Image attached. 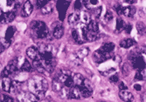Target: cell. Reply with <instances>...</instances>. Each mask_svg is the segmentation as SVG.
Segmentation results:
<instances>
[{
	"label": "cell",
	"mask_w": 146,
	"mask_h": 102,
	"mask_svg": "<svg viewBox=\"0 0 146 102\" xmlns=\"http://www.w3.org/2000/svg\"><path fill=\"white\" fill-rule=\"evenodd\" d=\"M136 44V41L133 39H126L120 42V46L123 48H130Z\"/></svg>",
	"instance_id": "obj_24"
},
{
	"label": "cell",
	"mask_w": 146,
	"mask_h": 102,
	"mask_svg": "<svg viewBox=\"0 0 146 102\" xmlns=\"http://www.w3.org/2000/svg\"><path fill=\"white\" fill-rule=\"evenodd\" d=\"M118 80H119V77H118V74H117V73L112 75L111 77L110 78V81L111 83H113V84H116V83L118 82Z\"/></svg>",
	"instance_id": "obj_41"
},
{
	"label": "cell",
	"mask_w": 146,
	"mask_h": 102,
	"mask_svg": "<svg viewBox=\"0 0 146 102\" xmlns=\"http://www.w3.org/2000/svg\"><path fill=\"white\" fill-rule=\"evenodd\" d=\"M60 92L61 97H63L65 99H70V88L63 86Z\"/></svg>",
	"instance_id": "obj_29"
},
{
	"label": "cell",
	"mask_w": 146,
	"mask_h": 102,
	"mask_svg": "<svg viewBox=\"0 0 146 102\" xmlns=\"http://www.w3.org/2000/svg\"><path fill=\"white\" fill-rule=\"evenodd\" d=\"M98 4V1H89V5H96Z\"/></svg>",
	"instance_id": "obj_49"
},
{
	"label": "cell",
	"mask_w": 146,
	"mask_h": 102,
	"mask_svg": "<svg viewBox=\"0 0 146 102\" xmlns=\"http://www.w3.org/2000/svg\"><path fill=\"white\" fill-rule=\"evenodd\" d=\"M80 21V15L78 13H72L68 16V23L71 25H75Z\"/></svg>",
	"instance_id": "obj_26"
},
{
	"label": "cell",
	"mask_w": 146,
	"mask_h": 102,
	"mask_svg": "<svg viewBox=\"0 0 146 102\" xmlns=\"http://www.w3.org/2000/svg\"><path fill=\"white\" fill-rule=\"evenodd\" d=\"M82 6H83L82 2V1H79V0H77V1L74 2V10H77V11H80V10H82Z\"/></svg>",
	"instance_id": "obj_40"
},
{
	"label": "cell",
	"mask_w": 146,
	"mask_h": 102,
	"mask_svg": "<svg viewBox=\"0 0 146 102\" xmlns=\"http://www.w3.org/2000/svg\"><path fill=\"white\" fill-rule=\"evenodd\" d=\"M0 24H5V18H4V12L0 8Z\"/></svg>",
	"instance_id": "obj_46"
},
{
	"label": "cell",
	"mask_w": 146,
	"mask_h": 102,
	"mask_svg": "<svg viewBox=\"0 0 146 102\" xmlns=\"http://www.w3.org/2000/svg\"><path fill=\"white\" fill-rule=\"evenodd\" d=\"M0 102H14V99L9 95L0 93Z\"/></svg>",
	"instance_id": "obj_35"
},
{
	"label": "cell",
	"mask_w": 146,
	"mask_h": 102,
	"mask_svg": "<svg viewBox=\"0 0 146 102\" xmlns=\"http://www.w3.org/2000/svg\"><path fill=\"white\" fill-rule=\"evenodd\" d=\"M82 98L81 90L79 86H74L70 88V99H81Z\"/></svg>",
	"instance_id": "obj_13"
},
{
	"label": "cell",
	"mask_w": 146,
	"mask_h": 102,
	"mask_svg": "<svg viewBox=\"0 0 146 102\" xmlns=\"http://www.w3.org/2000/svg\"><path fill=\"white\" fill-rule=\"evenodd\" d=\"M1 84H2V90L4 92L11 93V84H12V80H11V78L9 77L3 78Z\"/></svg>",
	"instance_id": "obj_15"
},
{
	"label": "cell",
	"mask_w": 146,
	"mask_h": 102,
	"mask_svg": "<svg viewBox=\"0 0 146 102\" xmlns=\"http://www.w3.org/2000/svg\"><path fill=\"white\" fill-rule=\"evenodd\" d=\"M145 79V69L137 71L135 76V80H143Z\"/></svg>",
	"instance_id": "obj_33"
},
{
	"label": "cell",
	"mask_w": 146,
	"mask_h": 102,
	"mask_svg": "<svg viewBox=\"0 0 146 102\" xmlns=\"http://www.w3.org/2000/svg\"><path fill=\"white\" fill-rule=\"evenodd\" d=\"M113 13L111 11H108L107 12H106V14L104 16V19L106 22H110L112 19H113Z\"/></svg>",
	"instance_id": "obj_37"
},
{
	"label": "cell",
	"mask_w": 146,
	"mask_h": 102,
	"mask_svg": "<svg viewBox=\"0 0 146 102\" xmlns=\"http://www.w3.org/2000/svg\"><path fill=\"white\" fill-rule=\"evenodd\" d=\"M137 30L140 35H144L145 34V25L143 23H138L137 24Z\"/></svg>",
	"instance_id": "obj_36"
},
{
	"label": "cell",
	"mask_w": 146,
	"mask_h": 102,
	"mask_svg": "<svg viewBox=\"0 0 146 102\" xmlns=\"http://www.w3.org/2000/svg\"><path fill=\"white\" fill-rule=\"evenodd\" d=\"M127 3H129V4H134V3H136V1H126Z\"/></svg>",
	"instance_id": "obj_52"
},
{
	"label": "cell",
	"mask_w": 146,
	"mask_h": 102,
	"mask_svg": "<svg viewBox=\"0 0 146 102\" xmlns=\"http://www.w3.org/2000/svg\"><path fill=\"white\" fill-rule=\"evenodd\" d=\"M31 28L35 32L37 38L38 39H45L49 35V30L46 24L43 21L34 20L31 23Z\"/></svg>",
	"instance_id": "obj_2"
},
{
	"label": "cell",
	"mask_w": 146,
	"mask_h": 102,
	"mask_svg": "<svg viewBox=\"0 0 146 102\" xmlns=\"http://www.w3.org/2000/svg\"><path fill=\"white\" fill-rule=\"evenodd\" d=\"M63 86H64L63 84H61L60 82L57 80H54V82H52V90L55 92H60Z\"/></svg>",
	"instance_id": "obj_32"
},
{
	"label": "cell",
	"mask_w": 146,
	"mask_h": 102,
	"mask_svg": "<svg viewBox=\"0 0 146 102\" xmlns=\"http://www.w3.org/2000/svg\"><path fill=\"white\" fill-rule=\"evenodd\" d=\"M33 69H36L38 72H40V73L46 72V69H45V66L43 65L41 59L33 61Z\"/></svg>",
	"instance_id": "obj_16"
},
{
	"label": "cell",
	"mask_w": 146,
	"mask_h": 102,
	"mask_svg": "<svg viewBox=\"0 0 146 102\" xmlns=\"http://www.w3.org/2000/svg\"><path fill=\"white\" fill-rule=\"evenodd\" d=\"M114 49H115V45L111 42H107V43H104L99 50H101L102 52L106 53H110Z\"/></svg>",
	"instance_id": "obj_18"
},
{
	"label": "cell",
	"mask_w": 146,
	"mask_h": 102,
	"mask_svg": "<svg viewBox=\"0 0 146 102\" xmlns=\"http://www.w3.org/2000/svg\"><path fill=\"white\" fill-rule=\"evenodd\" d=\"M15 32H16V28L14 26H9L6 30V32H5V39L11 44V41L13 39V37H14Z\"/></svg>",
	"instance_id": "obj_17"
},
{
	"label": "cell",
	"mask_w": 146,
	"mask_h": 102,
	"mask_svg": "<svg viewBox=\"0 0 146 102\" xmlns=\"http://www.w3.org/2000/svg\"><path fill=\"white\" fill-rule=\"evenodd\" d=\"M48 2L47 1H41V0H38V1H36V5H37V7L39 9V8H43L46 4H47Z\"/></svg>",
	"instance_id": "obj_42"
},
{
	"label": "cell",
	"mask_w": 146,
	"mask_h": 102,
	"mask_svg": "<svg viewBox=\"0 0 146 102\" xmlns=\"http://www.w3.org/2000/svg\"><path fill=\"white\" fill-rule=\"evenodd\" d=\"M80 19H82L84 24H88L91 21V16L88 12H83L82 15H80Z\"/></svg>",
	"instance_id": "obj_28"
},
{
	"label": "cell",
	"mask_w": 146,
	"mask_h": 102,
	"mask_svg": "<svg viewBox=\"0 0 146 102\" xmlns=\"http://www.w3.org/2000/svg\"><path fill=\"white\" fill-rule=\"evenodd\" d=\"M2 71H3V66H2V65H1V64H0V76H1Z\"/></svg>",
	"instance_id": "obj_51"
},
{
	"label": "cell",
	"mask_w": 146,
	"mask_h": 102,
	"mask_svg": "<svg viewBox=\"0 0 146 102\" xmlns=\"http://www.w3.org/2000/svg\"><path fill=\"white\" fill-rule=\"evenodd\" d=\"M88 30L90 31V32H99V25H98V23L96 21H93L91 20L90 23L88 24L87 26Z\"/></svg>",
	"instance_id": "obj_25"
},
{
	"label": "cell",
	"mask_w": 146,
	"mask_h": 102,
	"mask_svg": "<svg viewBox=\"0 0 146 102\" xmlns=\"http://www.w3.org/2000/svg\"><path fill=\"white\" fill-rule=\"evenodd\" d=\"M33 11V4L30 1H26L24 4L23 7H22L21 16L23 18H27V17H29L32 14Z\"/></svg>",
	"instance_id": "obj_10"
},
{
	"label": "cell",
	"mask_w": 146,
	"mask_h": 102,
	"mask_svg": "<svg viewBox=\"0 0 146 102\" xmlns=\"http://www.w3.org/2000/svg\"><path fill=\"white\" fill-rule=\"evenodd\" d=\"M18 100L19 102H38L39 99L31 92L21 91L18 94Z\"/></svg>",
	"instance_id": "obj_4"
},
{
	"label": "cell",
	"mask_w": 146,
	"mask_h": 102,
	"mask_svg": "<svg viewBox=\"0 0 146 102\" xmlns=\"http://www.w3.org/2000/svg\"><path fill=\"white\" fill-rule=\"evenodd\" d=\"M102 13V6H98L97 8H96V10H95V15H96V18H100Z\"/></svg>",
	"instance_id": "obj_38"
},
{
	"label": "cell",
	"mask_w": 146,
	"mask_h": 102,
	"mask_svg": "<svg viewBox=\"0 0 146 102\" xmlns=\"http://www.w3.org/2000/svg\"><path fill=\"white\" fill-rule=\"evenodd\" d=\"M131 65L133 68L137 69V71L145 69V62L141 55L137 56H131Z\"/></svg>",
	"instance_id": "obj_6"
},
{
	"label": "cell",
	"mask_w": 146,
	"mask_h": 102,
	"mask_svg": "<svg viewBox=\"0 0 146 102\" xmlns=\"http://www.w3.org/2000/svg\"><path fill=\"white\" fill-rule=\"evenodd\" d=\"M20 71L25 72H30L33 71V66L27 59H25L23 63V65L20 67Z\"/></svg>",
	"instance_id": "obj_22"
},
{
	"label": "cell",
	"mask_w": 146,
	"mask_h": 102,
	"mask_svg": "<svg viewBox=\"0 0 146 102\" xmlns=\"http://www.w3.org/2000/svg\"><path fill=\"white\" fill-rule=\"evenodd\" d=\"M70 5L69 1H57L56 3V8L59 11V18L60 21H63L66 17V12L68 9V6Z\"/></svg>",
	"instance_id": "obj_5"
},
{
	"label": "cell",
	"mask_w": 146,
	"mask_h": 102,
	"mask_svg": "<svg viewBox=\"0 0 146 102\" xmlns=\"http://www.w3.org/2000/svg\"><path fill=\"white\" fill-rule=\"evenodd\" d=\"M125 27V24L122 18H117L116 19V25H115V28H116V32H121L124 29Z\"/></svg>",
	"instance_id": "obj_30"
},
{
	"label": "cell",
	"mask_w": 146,
	"mask_h": 102,
	"mask_svg": "<svg viewBox=\"0 0 146 102\" xmlns=\"http://www.w3.org/2000/svg\"><path fill=\"white\" fill-rule=\"evenodd\" d=\"M17 71H18V59H14L11 60L5 68H3L1 77H3V78L9 77L10 78V76L14 74Z\"/></svg>",
	"instance_id": "obj_3"
},
{
	"label": "cell",
	"mask_w": 146,
	"mask_h": 102,
	"mask_svg": "<svg viewBox=\"0 0 146 102\" xmlns=\"http://www.w3.org/2000/svg\"><path fill=\"white\" fill-rule=\"evenodd\" d=\"M28 88L39 100L45 97L46 92L48 89V82L43 77H35L32 78L28 82Z\"/></svg>",
	"instance_id": "obj_1"
},
{
	"label": "cell",
	"mask_w": 146,
	"mask_h": 102,
	"mask_svg": "<svg viewBox=\"0 0 146 102\" xmlns=\"http://www.w3.org/2000/svg\"><path fill=\"white\" fill-rule=\"evenodd\" d=\"M134 88H135V90H137V91H140L141 90V86L138 85V84H136L134 86Z\"/></svg>",
	"instance_id": "obj_48"
},
{
	"label": "cell",
	"mask_w": 146,
	"mask_h": 102,
	"mask_svg": "<svg viewBox=\"0 0 146 102\" xmlns=\"http://www.w3.org/2000/svg\"><path fill=\"white\" fill-rule=\"evenodd\" d=\"M114 7H115V11L117 12V14H118V15H122V14H123V7L121 5L117 4V5H115Z\"/></svg>",
	"instance_id": "obj_39"
},
{
	"label": "cell",
	"mask_w": 146,
	"mask_h": 102,
	"mask_svg": "<svg viewBox=\"0 0 146 102\" xmlns=\"http://www.w3.org/2000/svg\"><path fill=\"white\" fill-rule=\"evenodd\" d=\"M135 12H136L135 7L131 6V5L126 6V7H124L123 10V14L125 17H127V18H132V17L134 16Z\"/></svg>",
	"instance_id": "obj_19"
},
{
	"label": "cell",
	"mask_w": 146,
	"mask_h": 102,
	"mask_svg": "<svg viewBox=\"0 0 146 102\" xmlns=\"http://www.w3.org/2000/svg\"><path fill=\"white\" fill-rule=\"evenodd\" d=\"M129 69H130V68H129V66L128 64H124L123 66V73H124L125 75L129 74V72H130Z\"/></svg>",
	"instance_id": "obj_43"
},
{
	"label": "cell",
	"mask_w": 146,
	"mask_h": 102,
	"mask_svg": "<svg viewBox=\"0 0 146 102\" xmlns=\"http://www.w3.org/2000/svg\"><path fill=\"white\" fill-rule=\"evenodd\" d=\"M119 96H120L121 99L124 102H132L134 100V96L130 92L127 90H122L119 93Z\"/></svg>",
	"instance_id": "obj_12"
},
{
	"label": "cell",
	"mask_w": 146,
	"mask_h": 102,
	"mask_svg": "<svg viewBox=\"0 0 146 102\" xmlns=\"http://www.w3.org/2000/svg\"><path fill=\"white\" fill-rule=\"evenodd\" d=\"M72 79H73V82H74V86H79V87L83 85L84 80H85L84 76L82 75L81 73H75L72 77Z\"/></svg>",
	"instance_id": "obj_14"
},
{
	"label": "cell",
	"mask_w": 146,
	"mask_h": 102,
	"mask_svg": "<svg viewBox=\"0 0 146 102\" xmlns=\"http://www.w3.org/2000/svg\"><path fill=\"white\" fill-rule=\"evenodd\" d=\"M72 37H73V39L74 40V42L78 45H82L83 44L85 41L82 39V38L81 37V35H80L79 33V31L77 29H74L72 31Z\"/></svg>",
	"instance_id": "obj_21"
},
{
	"label": "cell",
	"mask_w": 146,
	"mask_h": 102,
	"mask_svg": "<svg viewBox=\"0 0 146 102\" xmlns=\"http://www.w3.org/2000/svg\"><path fill=\"white\" fill-rule=\"evenodd\" d=\"M88 53H89V49L88 47H82L76 53V55L79 59H83L88 55Z\"/></svg>",
	"instance_id": "obj_23"
},
{
	"label": "cell",
	"mask_w": 146,
	"mask_h": 102,
	"mask_svg": "<svg viewBox=\"0 0 146 102\" xmlns=\"http://www.w3.org/2000/svg\"><path fill=\"white\" fill-rule=\"evenodd\" d=\"M80 90H81L82 98H88L93 94V88H92L89 81H88L86 79L84 80L83 85L80 86Z\"/></svg>",
	"instance_id": "obj_8"
},
{
	"label": "cell",
	"mask_w": 146,
	"mask_h": 102,
	"mask_svg": "<svg viewBox=\"0 0 146 102\" xmlns=\"http://www.w3.org/2000/svg\"><path fill=\"white\" fill-rule=\"evenodd\" d=\"M119 88H120V90H127V86L125 85V83L123 82H120L119 83Z\"/></svg>",
	"instance_id": "obj_47"
},
{
	"label": "cell",
	"mask_w": 146,
	"mask_h": 102,
	"mask_svg": "<svg viewBox=\"0 0 146 102\" xmlns=\"http://www.w3.org/2000/svg\"><path fill=\"white\" fill-rule=\"evenodd\" d=\"M63 86L68 87V88H72L74 86V82H73V79H72V76H69V77H68V79L65 80V82L63 83Z\"/></svg>",
	"instance_id": "obj_34"
},
{
	"label": "cell",
	"mask_w": 146,
	"mask_h": 102,
	"mask_svg": "<svg viewBox=\"0 0 146 102\" xmlns=\"http://www.w3.org/2000/svg\"><path fill=\"white\" fill-rule=\"evenodd\" d=\"M26 55L33 61L40 59V54L38 53V48L35 46H31L26 50Z\"/></svg>",
	"instance_id": "obj_11"
},
{
	"label": "cell",
	"mask_w": 146,
	"mask_h": 102,
	"mask_svg": "<svg viewBox=\"0 0 146 102\" xmlns=\"http://www.w3.org/2000/svg\"><path fill=\"white\" fill-rule=\"evenodd\" d=\"M52 11H54V5H52L51 3H47L43 8H41V12L43 15L51 14Z\"/></svg>",
	"instance_id": "obj_27"
},
{
	"label": "cell",
	"mask_w": 146,
	"mask_h": 102,
	"mask_svg": "<svg viewBox=\"0 0 146 102\" xmlns=\"http://www.w3.org/2000/svg\"><path fill=\"white\" fill-rule=\"evenodd\" d=\"M10 45H11V43L6 41L5 39H0V53H2L7 47H9Z\"/></svg>",
	"instance_id": "obj_31"
},
{
	"label": "cell",
	"mask_w": 146,
	"mask_h": 102,
	"mask_svg": "<svg viewBox=\"0 0 146 102\" xmlns=\"http://www.w3.org/2000/svg\"><path fill=\"white\" fill-rule=\"evenodd\" d=\"M13 4H14V2H13V1H7V5H12Z\"/></svg>",
	"instance_id": "obj_50"
},
{
	"label": "cell",
	"mask_w": 146,
	"mask_h": 102,
	"mask_svg": "<svg viewBox=\"0 0 146 102\" xmlns=\"http://www.w3.org/2000/svg\"><path fill=\"white\" fill-rule=\"evenodd\" d=\"M115 71V68H110V69H109V70H107V71H105V72H101V73H102V75H104V76H108L109 74L114 72Z\"/></svg>",
	"instance_id": "obj_44"
},
{
	"label": "cell",
	"mask_w": 146,
	"mask_h": 102,
	"mask_svg": "<svg viewBox=\"0 0 146 102\" xmlns=\"http://www.w3.org/2000/svg\"><path fill=\"white\" fill-rule=\"evenodd\" d=\"M52 37L56 39H60L64 35V27L60 23L54 24L52 25Z\"/></svg>",
	"instance_id": "obj_9"
},
{
	"label": "cell",
	"mask_w": 146,
	"mask_h": 102,
	"mask_svg": "<svg viewBox=\"0 0 146 102\" xmlns=\"http://www.w3.org/2000/svg\"><path fill=\"white\" fill-rule=\"evenodd\" d=\"M5 18V23H10L12 22L16 18V11H9L5 13H4Z\"/></svg>",
	"instance_id": "obj_20"
},
{
	"label": "cell",
	"mask_w": 146,
	"mask_h": 102,
	"mask_svg": "<svg viewBox=\"0 0 146 102\" xmlns=\"http://www.w3.org/2000/svg\"><path fill=\"white\" fill-rule=\"evenodd\" d=\"M124 30H125L126 33L129 34L131 32V31H132V25L131 24H127L126 26L124 27Z\"/></svg>",
	"instance_id": "obj_45"
},
{
	"label": "cell",
	"mask_w": 146,
	"mask_h": 102,
	"mask_svg": "<svg viewBox=\"0 0 146 102\" xmlns=\"http://www.w3.org/2000/svg\"><path fill=\"white\" fill-rule=\"evenodd\" d=\"M110 58H111V56L110 53H103L101 50H97L96 52L93 53V59H94V61L97 64L103 63L105 61H107L108 59H110Z\"/></svg>",
	"instance_id": "obj_7"
}]
</instances>
